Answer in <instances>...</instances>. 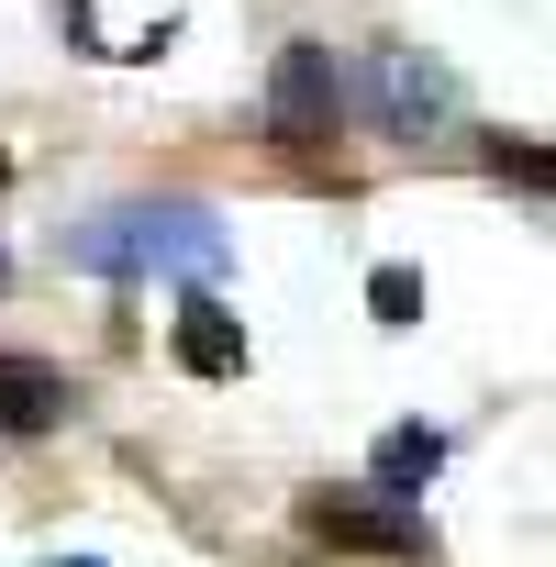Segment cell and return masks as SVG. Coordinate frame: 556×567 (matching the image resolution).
<instances>
[{
	"instance_id": "6da1fadb",
	"label": "cell",
	"mask_w": 556,
	"mask_h": 567,
	"mask_svg": "<svg viewBox=\"0 0 556 567\" xmlns=\"http://www.w3.org/2000/svg\"><path fill=\"white\" fill-rule=\"evenodd\" d=\"M68 256H79L90 278H223L234 234H223L200 200H123V212H101Z\"/></svg>"
},
{
	"instance_id": "7a4b0ae2",
	"label": "cell",
	"mask_w": 556,
	"mask_h": 567,
	"mask_svg": "<svg viewBox=\"0 0 556 567\" xmlns=\"http://www.w3.org/2000/svg\"><path fill=\"white\" fill-rule=\"evenodd\" d=\"M301 534L312 545H357V556H423V523L401 501H357V489H312L301 501Z\"/></svg>"
},
{
	"instance_id": "3957f363",
	"label": "cell",
	"mask_w": 556,
	"mask_h": 567,
	"mask_svg": "<svg viewBox=\"0 0 556 567\" xmlns=\"http://www.w3.org/2000/svg\"><path fill=\"white\" fill-rule=\"evenodd\" d=\"M334 56L323 45H278V79H267V123L278 134H290V145H323L334 134Z\"/></svg>"
},
{
	"instance_id": "277c9868",
	"label": "cell",
	"mask_w": 556,
	"mask_h": 567,
	"mask_svg": "<svg viewBox=\"0 0 556 567\" xmlns=\"http://www.w3.org/2000/svg\"><path fill=\"white\" fill-rule=\"evenodd\" d=\"M368 101H379V123H401V134H412V123H434L456 90H445V68H423L412 45H390V56H368Z\"/></svg>"
},
{
	"instance_id": "5b68a950",
	"label": "cell",
	"mask_w": 556,
	"mask_h": 567,
	"mask_svg": "<svg viewBox=\"0 0 556 567\" xmlns=\"http://www.w3.org/2000/svg\"><path fill=\"white\" fill-rule=\"evenodd\" d=\"M68 423V379L45 357H0V434H56Z\"/></svg>"
},
{
	"instance_id": "8992f818",
	"label": "cell",
	"mask_w": 556,
	"mask_h": 567,
	"mask_svg": "<svg viewBox=\"0 0 556 567\" xmlns=\"http://www.w3.org/2000/svg\"><path fill=\"white\" fill-rule=\"evenodd\" d=\"M434 467H445V434H434V423H390V434H379V456H368L379 501H401V512L423 501V478H434Z\"/></svg>"
},
{
	"instance_id": "52a82bcc",
	"label": "cell",
	"mask_w": 556,
	"mask_h": 567,
	"mask_svg": "<svg viewBox=\"0 0 556 567\" xmlns=\"http://www.w3.org/2000/svg\"><path fill=\"white\" fill-rule=\"evenodd\" d=\"M178 368H189V379H245V323L212 312V301H189V312H178Z\"/></svg>"
},
{
	"instance_id": "ba28073f",
	"label": "cell",
	"mask_w": 556,
	"mask_h": 567,
	"mask_svg": "<svg viewBox=\"0 0 556 567\" xmlns=\"http://www.w3.org/2000/svg\"><path fill=\"white\" fill-rule=\"evenodd\" d=\"M368 312H379V323H423V278H412V267H379V278H368Z\"/></svg>"
},
{
	"instance_id": "9c48e42d",
	"label": "cell",
	"mask_w": 556,
	"mask_h": 567,
	"mask_svg": "<svg viewBox=\"0 0 556 567\" xmlns=\"http://www.w3.org/2000/svg\"><path fill=\"white\" fill-rule=\"evenodd\" d=\"M56 567H101V556H56Z\"/></svg>"
},
{
	"instance_id": "30bf717a",
	"label": "cell",
	"mask_w": 556,
	"mask_h": 567,
	"mask_svg": "<svg viewBox=\"0 0 556 567\" xmlns=\"http://www.w3.org/2000/svg\"><path fill=\"white\" fill-rule=\"evenodd\" d=\"M0 278H12V256H0Z\"/></svg>"
},
{
	"instance_id": "8fae6325",
	"label": "cell",
	"mask_w": 556,
	"mask_h": 567,
	"mask_svg": "<svg viewBox=\"0 0 556 567\" xmlns=\"http://www.w3.org/2000/svg\"><path fill=\"white\" fill-rule=\"evenodd\" d=\"M0 178H12V156H0Z\"/></svg>"
}]
</instances>
